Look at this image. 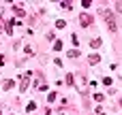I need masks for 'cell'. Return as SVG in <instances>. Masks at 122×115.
Returning a JSON list of instances; mask_svg holds the SVG:
<instances>
[{
    "mask_svg": "<svg viewBox=\"0 0 122 115\" xmlns=\"http://www.w3.org/2000/svg\"><path fill=\"white\" fill-rule=\"evenodd\" d=\"M116 9H118V11H122V2H118V4H116Z\"/></svg>",
    "mask_w": 122,
    "mask_h": 115,
    "instance_id": "obj_4",
    "label": "cell"
},
{
    "mask_svg": "<svg viewBox=\"0 0 122 115\" xmlns=\"http://www.w3.org/2000/svg\"><path fill=\"white\" fill-rule=\"evenodd\" d=\"M103 17H105V21H107V26H109V30H112V32H116V21H114V17H112V13H109V11H105V13H103Z\"/></svg>",
    "mask_w": 122,
    "mask_h": 115,
    "instance_id": "obj_1",
    "label": "cell"
},
{
    "mask_svg": "<svg viewBox=\"0 0 122 115\" xmlns=\"http://www.w3.org/2000/svg\"><path fill=\"white\" fill-rule=\"evenodd\" d=\"M90 21H92V17H90V15H81V26H88Z\"/></svg>",
    "mask_w": 122,
    "mask_h": 115,
    "instance_id": "obj_2",
    "label": "cell"
},
{
    "mask_svg": "<svg viewBox=\"0 0 122 115\" xmlns=\"http://www.w3.org/2000/svg\"><path fill=\"white\" fill-rule=\"evenodd\" d=\"M99 62V55H90V64H97Z\"/></svg>",
    "mask_w": 122,
    "mask_h": 115,
    "instance_id": "obj_3",
    "label": "cell"
}]
</instances>
